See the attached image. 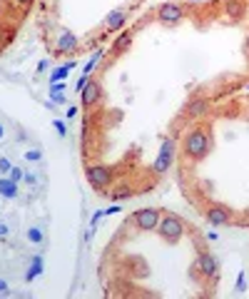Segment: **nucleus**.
Here are the masks:
<instances>
[{"instance_id":"obj_1","label":"nucleus","mask_w":249,"mask_h":299,"mask_svg":"<svg viewBox=\"0 0 249 299\" xmlns=\"http://www.w3.org/2000/svg\"><path fill=\"white\" fill-rule=\"evenodd\" d=\"M210 152H212V132H210V127H204V125L192 127V130L184 135V155L190 160H195V162H199Z\"/></svg>"},{"instance_id":"obj_2","label":"nucleus","mask_w":249,"mask_h":299,"mask_svg":"<svg viewBox=\"0 0 249 299\" xmlns=\"http://www.w3.org/2000/svg\"><path fill=\"white\" fill-rule=\"evenodd\" d=\"M157 232H160V237L162 240H167V242H177L182 234H184V222L177 217V215H162L160 217V224H157Z\"/></svg>"},{"instance_id":"obj_3","label":"nucleus","mask_w":249,"mask_h":299,"mask_svg":"<svg viewBox=\"0 0 249 299\" xmlns=\"http://www.w3.org/2000/svg\"><path fill=\"white\" fill-rule=\"evenodd\" d=\"M172 160H175V140H172V137H164V142L160 145V152H157V157H155L152 169H155L157 175L167 172V169L172 167Z\"/></svg>"},{"instance_id":"obj_4","label":"nucleus","mask_w":249,"mask_h":299,"mask_svg":"<svg viewBox=\"0 0 249 299\" xmlns=\"http://www.w3.org/2000/svg\"><path fill=\"white\" fill-rule=\"evenodd\" d=\"M85 175H88V182H90L95 189H105V187L115 180L112 167H107V165H90Z\"/></svg>"},{"instance_id":"obj_5","label":"nucleus","mask_w":249,"mask_h":299,"mask_svg":"<svg viewBox=\"0 0 249 299\" xmlns=\"http://www.w3.org/2000/svg\"><path fill=\"white\" fill-rule=\"evenodd\" d=\"M160 217H162V212H160V209H155V207H144V209H137L135 215H132L135 224H137L140 229H144V232H152V229H157V224H160Z\"/></svg>"},{"instance_id":"obj_6","label":"nucleus","mask_w":249,"mask_h":299,"mask_svg":"<svg viewBox=\"0 0 249 299\" xmlns=\"http://www.w3.org/2000/svg\"><path fill=\"white\" fill-rule=\"evenodd\" d=\"M184 15H187V13H184V8H182L179 3H164V5L157 8V18L162 20V23H167V25L182 23Z\"/></svg>"},{"instance_id":"obj_7","label":"nucleus","mask_w":249,"mask_h":299,"mask_svg":"<svg viewBox=\"0 0 249 299\" xmlns=\"http://www.w3.org/2000/svg\"><path fill=\"white\" fill-rule=\"evenodd\" d=\"M77 35L72 33V30H65L62 28L60 33H57V37H55V53H60V55H70V53H75L77 50Z\"/></svg>"},{"instance_id":"obj_8","label":"nucleus","mask_w":249,"mask_h":299,"mask_svg":"<svg viewBox=\"0 0 249 299\" xmlns=\"http://www.w3.org/2000/svg\"><path fill=\"white\" fill-rule=\"evenodd\" d=\"M197 269L202 272V277H207V280H217L219 262L212 257L210 252H199V254H197Z\"/></svg>"},{"instance_id":"obj_9","label":"nucleus","mask_w":249,"mask_h":299,"mask_svg":"<svg viewBox=\"0 0 249 299\" xmlns=\"http://www.w3.org/2000/svg\"><path fill=\"white\" fill-rule=\"evenodd\" d=\"M204 220L210 222L212 227H222V224H230L232 222V212L227 209V207H222V205H212L210 209H207Z\"/></svg>"},{"instance_id":"obj_10","label":"nucleus","mask_w":249,"mask_h":299,"mask_svg":"<svg viewBox=\"0 0 249 299\" xmlns=\"http://www.w3.org/2000/svg\"><path fill=\"white\" fill-rule=\"evenodd\" d=\"M127 18H130L127 8H115V10L107 13V18H105V30H110V33L124 30V23H127Z\"/></svg>"},{"instance_id":"obj_11","label":"nucleus","mask_w":249,"mask_h":299,"mask_svg":"<svg viewBox=\"0 0 249 299\" xmlns=\"http://www.w3.org/2000/svg\"><path fill=\"white\" fill-rule=\"evenodd\" d=\"M80 100L82 105H95L102 100V85L97 80H88V85L80 90Z\"/></svg>"},{"instance_id":"obj_12","label":"nucleus","mask_w":249,"mask_h":299,"mask_svg":"<svg viewBox=\"0 0 249 299\" xmlns=\"http://www.w3.org/2000/svg\"><path fill=\"white\" fill-rule=\"evenodd\" d=\"M187 117L190 120H202L207 112H210V100L207 97H195V100H190V105H187Z\"/></svg>"},{"instance_id":"obj_13","label":"nucleus","mask_w":249,"mask_h":299,"mask_svg":"<svg viewBox=\"0 0 249 299\" xmlns=\"http://www.w3.org/2000/svg\"><path fill=\"white\" fill-rule=\"evenodd\" d=\"M43 272H45V257H43V254H35V257L30 260L28 272H25V282H33L35 277H40Z\"/></svg>"},{"instance_id":"obj_14","label":"nucleus","mask_w":249,"mask_h":299,"mask_svg":"<svg viewBox=\"0 0 249 299\" xmlns=\"http://www.w3.org/2000/svg\"><path fill=\"white\" fill-rule=\"evenodd\" d=\"M132 45V33L130 30H120V35L115 37V42H112V55H120V53H124V50H127Z\"/></svg>"},{"instance_id":"obj_15","label":"nucleus","mask_w":249,"mask_h":299,"mask_svg":"<svg viewBox=\"0 0 249 299\" xmlns=\"http://www.w3.org/2000/svg\"><path fill=\"white\" fill-rule=\"evenodd\" d=\"M75 68H77V60H68L65 65L55 68V70L50 73V85H53V82H62V80H68L70 70H75Z\"/></svg>"},{"instance_id":"obj_16","label":"nucleus","mask_w":249,"mask_h":299,"mask_svg":"<svg viewBox=\"0 0 249 299\" xmlns=\"http://www.w3.org/2000/svg\"><path fill=\"white\" fill-rule=\"evenodd\" d=\"M0 195H3L5 200H15L18 197V182L10 180L8 175L0 177Z\"/></svg>"},{"instance_id":"obj_17","label":"nucleus","mask_w":249,"mask_h":299,"mask_svg":"<svg viewBox=\"0 0 249 299\" xmlns=\"http://www.w3.org/2000/svg\"><path fill=\"white\" fill-rule=\"evenodd\" d=\"M102 55H105V50H97V53H95V55L88 60V65L82 68V75H85V77H90V75H92V70L97 68V62H100V57H102Z\"/></svg>"},{"instance_id":"obj_18","label":"nucleus","mask_w":249,"mask_h":299,"mask_svg":"<svg viewBox=\"0 0 249 299\" xmlns=\"http://www.w3.org/2000/svg\"><path fill=\"white\" fill-rule=\"evenodd\" d=\"M28 240H30L33 244H43V242H45V232L40 229V227H30V229H28Z\"/></svg>"},{"instance_id":"obj_19","label":"nucleus","mask_w":249,"mask_h":299,"mask_svg":"<svg viewBox=\"0 0 249 299\" xmlns=\"http://www.w3.org/2000/svg\"><path fill=\"white\" fill-rule=\"evenodd\" d=\"M227 15L237 20V18H242V15H244V8L237 3V0H230V3H227Z\"/></svg>"},{"instance_id":"obj_20","label":"nucleus","mask_w":249,"mask_h":299,"mask_svg":"<svg viewBox=\"0 0 249 299\" xmlns=\"http://www.w3.org/2000/svg\"><path fill=\"white\" fill-rule=\"evenodd\" d=\"M135 195V192L130 189V187H122V189H117L115 195H112V200H117V202H124V200H130Z\"/></svg>"},{"instance_id":"obj_21","label":"nucleus","mask_w":249,"mask_h":299,"mask_svg":"<svg viewBox=\"0 0 249 299\" xmlns=\"http://www.w3.org/2000/svg\"><path fill=\"white\" fill-rule=\"evenodd\" d=\"M40 160H43V152H40V150L35 147V150H28V152H25V162H40Z\"/></svg>"},{"instance_id":"obj_22","label":"nucleus","mask_w":249,"mask_h":299,"mask_svg":"<svg viewBox=\"0 0 249 299\" xmlns=\"http://www.w3.org/2000/svg\"><path fill=\"white\" fill-rule=\"evenodd\" d=\"M53 127H55V132H57L60 137L68 135V127H65V122H62V120H53Z\"/></svg>"},{"instance_id":"obj_23","label":"nucleus","mask_w":249,"mask_h":299,"mask_svg":"<svg viewBox=\"0 0 249 299\" xmlns=\"http://www.w3.org/2000/svg\"><path fill=\"white\" fill-rule=\"evenodd\" d=\"M10 169H13L10 160L8 157H0V175H10Z\"/></svg>"},{"instance_id":"obj_24","label":"nucleus","mask_w":249,"mask_h":299,"mask_svg":"<svg viewBox=\"0 0 249 299\" xmlns=\"http://www.w3.org/2000/svg\"><path fill=\"white\" fill-rule=\"evenodd\" d=\"M50 100H53L55 105H65V102H68V93H53Z\"/></svg>"},{"instance_id":"obj_25","label":"nucleus","mask_w":249,"mask_h":299,"mask_svg":"<svg viewBox=\"0 0 249 299\" xmlns=\"http://www.w3.org/2000/svg\"><path fill=\"white\" fill-rule=\"evenodd\" d=\"M23 175H25V172H23V169H20V167H13L8 177H10V180H15V182H23Z\"/></svg>"},{"instance_id":"obj_26","label":"nucleus","mask_w":249,"mask_h":299,"mask_svg":"<svg viewBox=\"0 0 249 299\" xmlns=\"http://www.w3.org/2000/svg\"><path fill=\"white\" fill-rule=\"evenodd\" d=\"M53 93H68V85H65V82H53V85H50V95H53Z\"/></svg>"},{"instance_id":"obj_27","label":"nucleus","mask_w":249,"mask_h":299,"mask_svg":"<svg viewBox=\"0 0 249 299\" xmlns=\"http://www.w3.org/2000/svg\"><path fill=\"white\" fill-rule=\"evenodd\" d=\"M244 287H247V282H244V272H239V274H237V284H234V292H244Z\"/></svg>"},{"instance_id":"obj_28","label":"nucleus","mask_w":249,"mask_h":299,"mask_svg":"<svg viewBox=\"0 0 249 299\" xmlns=\"http://www.w3.org/2000/svg\"><path fill=\"white\" fill-rule=\"evenodd\" d=\"M102 215H105V209H97V212H95V215H92V220H90V227H92V229L97 227V222L102 220Z\"/></svg>"},{"instance_id":"obj_29","label":"nucleus","mask_w":249,"mask_h":299,"mask_svg":"<svg viewBox=\"0 0 249 299\" xmlns=\"http://www.w3.org/2000/svg\"><path fill=\"white\" fill-rule=\"evenodd\" d=\"M13 3H15V5H20V8H25V10H28V8H30V5L35 3V0H13Z\"/></svg>"},{"instance_id":"obj_30","label":"nucleus","mask_w":249,"mask_h":299,"mask_svg":"<svg viewBox=\"0 0 249 299\" xmlns=\"http://www.w3.org/2000/svg\"><path fill=\"white\" fill-rule=\"evenodd\" d=\"M8 234H10V229H8V224H5V222H0V240H5V237H8Z\"/></svg>"},{"instance_id":"obj_31","label":"nucleus","mask_w":249,"mask_h":299,"mask_svg":"<svg viewBox=\"0 0 249 299\" xmlns=\"http://www.w3.org/2000/svg\"><path fill=\"white\" fill-rule=\"evenodd\" d=\"M50 68V60H40L37 62V73H43V70H48Z\"/></svg>"},{"instance_id":"obj_32","label":"nucleus","mask_w":249,"mask_h":299,"mask_svg":"<svg viewBox=\"0 0 249 299\" xmlns=\"http://www.w3.org/2000/svg\"><path fill=\"white\" fill-rule=\"evenodd\" d=\"M23 180H25L28 185H35V182H37V177H35L33 172H25V175H23Z\"/></svg>"},{"instance_id":"obj_33","label":"nucleus","mask_w":249,"mask_h":299,"mask_svg":"<svg viewBox=\"0 0 249 299\" xmlns=\"http://www.w3.org/2000/svg\"><path fill=\"white\" fill-rule=\"evenodd\" d=\"M0 294H10V287H8L5 280H0Z\"/></svg>"},{"instance_id":"obj_34","label":"nucleus","mask_w":249,"mask_h":299,"mask_svg":"<svg viewBox=\"0 0 249 299\" xmlns=\"http://www.w3.org/2000/svg\"><path fill=\"white\" fill-rule=\"evenodd\" d=\"M120 212V205H110L107 209H105V215H117Z\"/></svg>"},{"instance_id":"obj_35","label":"nucleus","mask_w":249,"mask_h":299,"mask_svg":"<svg viewBox=\"0 0 249 299\" xmlns=\"http://www.w3.org/2000/svg\"><path fill=\"white\" fill-rule=\"evenodd\" d=\"M244 53L249 55V33H247V37H244Z\"/></svg>"},{"instance_id":"obj_36","label":"nucleus","mask_w":249,"mask_h":299,"mask_svg":"<svg viewBox=\"0 0 249 299\" xmlns=\"http://www.w3.org/2000/svg\"><path fill=\"white\" fill-rule=\"evenodd\" d=\"M77 115V108H68V117H75Z\"/></svg>"},{"instance_id":"obj_37","label":"nucleus","mask_w":249,"mask_h":299,"mask_svg":"<svg viewBox=\"0 0 249 299\" xmlns=\"http://www.w3.org/2000/svg\"><path fill=\"white\" fill-rule=\"evenodd\" d=\"M187 3H204V0H187Z\"/></svg>"},{"instance_id":"obj_38","label":"nucleus","mask_w":249,"mask_h":299,"mask_svg":"<svg viewBox=\"0 0 249 299\" xmlns=\"http://www.w3.org/2000/svg\"><path fill=\"white\" fill-rule=\"evenodd\" d=\"M3 132H5V130H3V125H0V137H3Z\"/></svg>"},{"instance_id":"obj_39","label":"nucleus","mask_w":249,"mask_h":299,"mask_svg":"<svg viewBox=\"0 0 249 299\" xmlns=\"http://www.w3.org/2000/svg\"><path fill=\"white\" fill-rule=\"evenodd\" d=\"M244 88H247V90H249V82H247V85H244Z\"/></svg>"}]
</instances>
